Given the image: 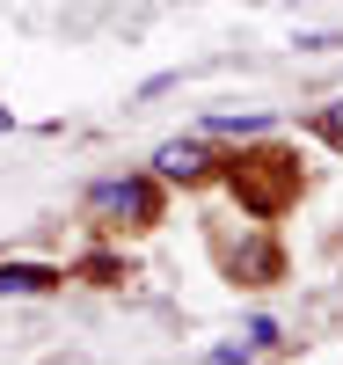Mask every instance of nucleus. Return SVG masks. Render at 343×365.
I'll return each mask as SVG.
<instances>
[{
    "label": "nucleus",
    "instance_id": "nucleus-5",
    "mask_svg": "<svg viewBox=\"0 0 343 365\" xmlns=\"http://www.w3.org/2000/svg\"><path fill=\"white\" fill-rule=\"evenodd\" d=\"M314 125H322V139H336V146H343V103H329V110L314 117Z\"/></svg>",
    "mask_w": 343,
    "mask_h": 365
},
{
    "label": "nucleus",
    "instance_id": "nucleus-4",
    "mask_svg": "<svg viewBox=\"0 0 343 365\" xmlns=\"http://www.w3.org/2000/svg\"><path fill=\"white\" fill-rule=\"evenodd\" d=\"M270 117H234V110H220V117H205V132H263Z\"/></svg>",
    "mask_w": 343,
    "mask_h": 365
},
{
    "label": "nucleus",
    "instance_id": "nucleus-2",
    "mask_svg": "<svg viewBox=\"0 0 343 365\" xmlns=\"http://www.w3.org/2000/svg\"><path fill=\"white\" fill-rule=\"evenodd\" d=\"M153 168H161L168 182H198V175H205V146H198V139H168L161 154H153Z\"/></svg>",
    "mask_w": 343,
    "mask_h": 365
},
{
    "label": "nucleus",
    "instance_id": "nucleus-3",
    "mask_svg": "<svg viewBox=\"0 0 343 365\" xmlns=\"http://www.w3.org/2000/svg\"><path fill=\"white\" fill-rule=\"evenodd\" d=\"M58 285V270L44 263H0V292H51Z\"/></svg>",
    "mask_w": 343,
    "mask_h": 365
},
{
    "label": "nucleus",
    "instance_id": "nucleus-1",
    "mask_svg": "<svg viewBox=\"0 0 343 365\" xmlns=\"http://www.w3.org/2000/svg\"><path fill=\"white\" fill-rule=\"evenodd\" d=\"M88 205L103 212V220H153V190L146 182H96V190H88Z\"/></svg>",
    "mask_w": 343,
    "mask_h": 365
}]
</instances>
